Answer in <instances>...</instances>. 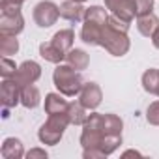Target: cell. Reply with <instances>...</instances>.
<instances>
[{"instance_id":"6da1fadb","label":"cell","mask_w":159,"mask_h":159,"mask_svg":"<svg viewBox=\"0 0 159 159\" xmlns=\"http://www.w3.org/2000/svg\"><path fill=\"white\" fill-rule=\"evenodd\" d=\"M52 83L56 86V90L60 94H64L66 98H75L81 94L83 90V75L81 71L73 69L69 64H58L52 71Z\"/></svg>"},{"instance_id":"7a4b0ae2","label":"cell","mask_w":159,"mask_h":159,"mask_svg":"<svg viewBox=\"0 0 159 159\" xmlns=\"http://www.w3.org/2000/svg\"><path fill=\"white\" fill-rule=\"evenodd\" d=\"M99 47H103L112 56H125L131 49V39H129L127 32H122L118 28H112L111 25H105Z\"/></svg>"},{"instance_id":"3957f363","label":"cell","mask_w":159,"mask_h":159,"mask_svg":"<svg viewBox=\"0 0 159 159\" xmlns=\"http://www.w3.org/2000/svg\"><path fill=\"white\" fill-rule=\"evenodd\" d=\"M105 133H103V114L92 111L83 125V131H81V146L83 150H88V148H99L101 140H103Z\"/></svg>"},{"instance_id":"277c9868","label":"cell","mask_w":159,"mask_h":159,"mask_svg":"<svg viewBox=\"0 0 159 159\" xmlns=\"http://www.w3.org/2000/svg\"><path fill=\"white\" fill-rule=\"evenodd\" d=\"M32 17L39 28H51L60 17V6L54 4L52 0H41L34 6Z\"/></svg>"},{"instance_id":"5b68a950","label":"cell","mask_w":159,"mask_h":159,"mask_svg":"<svg viewBox=\"0 0 159 159\" xmlns=\"http://www.w3.org/2000/svg\"><path fill=\"white\" fill-rule=\"evenodd\" d=\"M39 77H41V66L34 60H25L23 64H19V69H17L15 77H11V79H15L23 88L26 84H34L36 81H39Z\"/></svg>"},{"instance_id":"8992f818","label":"cell","mask_w":159,"mask_h":159,"mask_svg":"<svg viewBox=\"0 0 159 159\" xmlns=\"http://www.w3.org/2000/svg\"><path fill=\"white\" fill-rule=\"evenodd\" d=\"M0 99L6 109H13L21 103V84L15 79H4L0 86Z\"/></svg>"},{"instance_id":"52a82bcc","label":"cell","mask_w":159,"mask_h":159,"mask_svg":"<svg viewBox=\"0 0 159 159\" xmlns=\"http://www.w3.org/2000/svg\"><path fill=\"white\" fill-rule=\"evenodd\" d=\"M79 101H81L88 111H96L103 101L101 86L98 83H84L81 94H79Z\"/></svg>"},{"instance_id":"ba28073f","label":"cell","mask_w":159,"mask_h":159,"mask_svg":"<svg viewBox=\"0 0 159 159\" xmlns=\"http://www.w3.org/2000/svg\"><path fill=\"white\" fill-rule=\"evenodd\" d=\"M105 8L111 11V15H116L127 23H131L137 17L135 0H105Z\"/></svg>"},{"instance_id":"9c48e42d","label":"cell","mask_w":159,"mask_h":159,"mask_svg":"<svg viewBox=\"0 0 159 159\" xmlns=\"http://www.w3.org/2000/svg\"><path fill=\"white\" fill-rule=\"evenodd\" d=\"M103 26H105L103 23H98V21H92V19H84L83 26H81V39H83V43H86L90 47H99Z\"/></svg>"},{"instance_id":"30bf717a","label":"cell","mask_w":159,"mask_h":159,"mask_svg":"<svg viewBox=\"0 0 159 159\" xmlns=\"http://www.w3.org/2000/svg\"><path fill=\"white\" fill-rule=\"evenodd\" d=\"M84 13L86 8L81 2H75V0H66L60 4V17L69 21V23H81L84 21Z\"/></svg>"},{"instance_id":"8fae6325","label":"cell","mask_w":159,"mask_h":159,"mask_svg":"<svg viewBox=\"0 0 159 159\" xmlns=\"http://www.w3.org/2000/svg\"><path fill=\"white\" fill-rule=\"evenodd\" d=\"M62 137H64V129L52 125L49 120H47L45 124H41V127L38 129V139H39V142L45 144V146H56V144L62 140Z\"/></svg>"},{"instance_id":"7c38bea8","label":"cell","mask_w":159,"mask_h":159,"mask_svg":"<svg viewBox=\"0 0 159 159\" xmlns=\"http://www.w3.org/2000/svg\"><path fill=\"white\" fill-rule=\"evenodd\" d=\"M25 30V17L23 13L17 15H0V34L19 36Z\"/></svg>"},{"instance_id":"4fadbf2b","label":"cell","mask_w":159,"mask_h":159,"mask_svg":"<svg viewBox=\"0 0 159 159\" xmlns=\"http://www.w3.org/2000/svg\"><path fill=\"white\" fill-rule=\"evenodd\" d=\"M0 155L4 159H21L25 157V146H23V140L17 139V137H8L4 139L2 142V148H0Z\"/></svg>"},{"instance_id":"5bb4252c","label":"cell","mask_w":159,"mask_h":159,"mask_svg":"<svg viewBox=\"0 0 159 159\" xmlns=\"http://www.w3.org/2000/svg\"><path fill=\"white\" fill-rule=\"evenodd\" d=\"M66 96L60 92H51L45 96V112L47 114H62L67 112V101L64 99Z\"/></svg>"},{"instance_id":"9a60e30c","label":"cell","mask_w":159,"mask_h":159,"mask_svg":"<svg viewBox=\"0 0 159 159\" xmlns=\"http://www.w3.org/2000/svg\"><path fill=\"white\" fill-rule=\"evenodd\" d=\"M66 64H69L73 69H77V71H84L86 67H88V64H90V54L84 51V49H71V51H67V54H66Z\"/></svg>"},{"instance_id":"2e32d148","label":"cell","mask_w":159,"mask_h":159,"mask_svg":"<svg viewBox=\"0 0 159 159\" xmlns=\"http://www.w3.org/2000/svg\"><path fill=\"white\" fill-rule=\"evenodd\" d=\"M39 56H41L45 62H51V64H54V66H58V64H62V62L66 60V52L60 51L52 41H43V43L39 45Z\"/></svg>"},{"instance_id":"e0dca14e","label":"cell","mask_w":159,"mask_h":159,"mask_svg":"<svg viewBox=\"0 0 159 159\" xmlns=\"http://www.w3.org/2000/svg\"><path fill=\"white\" fill-rule=\"evenodd\" d=\"M67 118L71 125H84L86 118H88V109L81 103V101H69L67 105Z\"/></svg>"},{"instance_id":"ac0fdd59","label":"cell","mask_w":159,"mask_h":159,"mask_svg":"<svg viewBox=\"0 0 159 159\" xmlns=\"http://www.w3.org/2000/svg\"><path fill=\"white\" fill-rule=\"evenodd\" d=\"M157 26H159V17L155 13H148V15L137 17V30L144 38H152L153 32L157 30Z\"/></svg>"},{"instance_id":"d6986e66","label":"cell","mask_w":159,"mask_h":159,"mask_svg":"<svg viewBox=\"0 0 159 159\" xmlns=\"http://www.w3.org/2000/svg\"><path fill=\"white\" fill-rule=\"evenodd\" d=\"M41 103V94L36 84H26L21 88V105L25 109H36Z\"/></svg>"},{"instance_id":"ffe728a7","label":"cell","mask_w":159,"mask_h":159,"mask_svg":"<svg viewBox=\"0 0 159 159\" xmlns=\"http://www.w3.org/2000/svg\"><path fill=\"white\" fill-rule=\"evenodd\" d=\"M60 51H64L66 54H67V51H71L73 49V43H75V32L71 30V28H64V30H58L54 36H52V39H51Z\"/></svg>"},{"instance_id":"44dd1931","label":"cell","mask_w":159,"mask_h":159,"mask_svg":"<svg viewBox=\"0 0 159 159\" xmlns=\"http://www.w3.org/2000/svg\"><path fill=\"white\" fill-rule=\"evenodd\" d=\"M140 83H142V88H144V92L157 96V88H159V69H155V67H150V69H146V71L142 73Z\"/></svg>"},{"instance_id":"7402d4cb","label":"cell","mask_w":159,"mask_h":159,"mask_svg":"<svg viewBox=\"0 0 159 159\" xmlns=\"http://www.w3.org/2000/svg\"><path fill=\"white\" fill-rule=\"evenodd\" d=\"M124 129V120L118 114L107 112L103 114V133L105 135H122Z\"/></svg>"},{"instance_id":"603a6c76","label":"cell","mask_w":159,"mask_h":159,"mask_svg":"<svg viewBox=\"0 0 159 159\" xmlns=\"http://www.w3.org/2000/svg\"><path fill=\"white\" fill-rule=\"evenodd\" d=\"M0 52H2V56L17 54L19 52V39H17V36L0 34Z\"/></svg>"},{"instance_id":"cb8c5ba5","label":"cell","mask_w":159,"mask_h":159,"mask_svg":"<svg viewBox=\"0 0 159 159\" xmlns=\"http://www.w3.org/2000/svg\"><path fill=\"white\" fill-rule=\"evenodd\" d=\"M120 146H122V135H105L103 140H101V144H99V148L105 152L107 157L111 153H114Z\"/></svg>"},{"instance_id":"d4e9b609","label":"cell","mask_w":159,"mask_h":159,"mask_svg":"<svg viewBox=\"0 0 159 159\" xmlns=\"http://www.w3.org/2000/svg\"><path fill=\"white\" fill-rule=\"evenodd\" d=\"M84 19H92V21H98V23L107 25V21H109L107 8H103V6H90V8H86Z\"/></svg>"},{"instance_id":"484cf974","label":"cell","mask_w":159,"mask_h":159,"mask_svg":"<svg viewBox=\"0 0 159 159\" xmlns=\"http://www.w3.org/2000/svg\"><path fill=\"white\" fill-rule=\"evenodd\" d=\"M17 69H19V66L13 60H10V56H2V60H0V75H2V79L15 77Z\"/></svg>"},{"instance_id":"4316f807","label":"cell","mask_w":159,"mask_h":159,"mask_svg":"<svg viewBox=\"0 0 159 159\" xmlns=\"http://www.w3.org/2000/svg\"><path fill=\"white\" fill-rule=\"evenodd\" d=\"M146 122L150 125H159V101H152L146 109Z\"/></svg>"},{"instance_id":"83f0119b","label":"cell","mask_w":159,"mask_h":159,"mask_svg":"<svg viewBox=\"0 0 159 159\" xmlns=\"http://www.w3.org/2000/svg\"><path fill=\"white\" fill-rule=\"evenodd\" d=\"M135 13L137 17L153 13V0H135Z\"/></svg>"},{"instance_id":"f1b7e54d","label":"cell","mask_w":159,"mask_h":159,"mask_svg":"<svg viewBox=\"0 0 159 159\" xmlns=\"http://www.w3.org/2000/svg\"><path fill=\"white\" fill-rule=\"evenodd\" d=\"M21 13V6L11 0H0V15H17Z\"/></svg>"},{"instance_id":"f546056e","label":"cell","mask_w":159,"mask_h":159,"mask_svg":"<svg viewBox=\"0 0 159 159\" xmlns=\"http://www.w3.org/2000/svg\"><path fill=\"white\" fill-rule=\"evenodd\" d=\"M83 157L84 159H105V152L101 148H88V150H83Z\"/></svg>"},{"instance_id":"4dcf8cb0","label":"cell","mask_w":159,"mask_h":159,"mask_svg":"<svg viewBox=\"0 0 159 159\" xmlns=\"http://www.w3.org/2000/svg\"><path fill=\"white\" fill-rule=\"evenodd\" d=\"M26 157H28V159H47L49 153H47L43 148H32L30 152H26Z\"/></svg>"},{"instance_id":"1f68e13d","label":"cell","mask_w":159,"mask_h":159,"mask_svg":"<svg viewBox=\"0 0 159 159\" xmlns=\"http://www.w3.org/2000/svg\"><path fill=\"white\" fill-rule=\"evenodd\" d=\"M122 157H142V153L137 152V150H125V152L122 153Z\"/></svg>"},{"instance_id":"d6a6232c","label":"cell","mask_w":159,"mask_h":159,"mask_svg":"<svg viewBox=\"0 0 159 159\" xmlns=\"http://www.w3.org/2000/svg\"><path fill=\"white\" fill-rule=\"evenodd\" d=\"M150 39H152V43H153V47H155V49H159V26H157V30L153 32V36H152Z\"/></svg>"},{"instance_id":"836d02e7","label":"cell","mask_w":159,"mask_h":159,"mask_svg":"<svg viewBox=\"0 0 159 159\" xmlns=\"http://www.w3.org/2000/svg\"><path fill=\"white\" fill-rule=\"evenodd\" d=\"M11 2H15V4H19V6H23V4L26 2V0H11Z\"/></svg>"},{"instance_id":"e575fe53","label":"cell","mask_w":159,"mask_h":159,"mask_svg":"<svg viewBox=\"0 0 159 159\" xmlns=\"http://www.w3.org/2000/svg\"><path fill=\"white\" fill-rule=\"evenodd\" d=\"M75 2H81V4H83V2H86V0H75Z\"/></svg>"},{"instance_id":"d590c367","label":"cell","mask_w":159,"mask_h":159,"mask_svg":"<svg viewBox=\"0 0 159 159\" xmlns=\"http://www.w3.org/2000/svg\"><path fill=\"white\" fill-rule=\"evenodd\" d=\"M157 96H159V88H157Z\"/></svg>"}]
</instances>
